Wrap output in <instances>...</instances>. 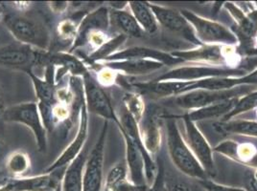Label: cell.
Returning <instances> with one entry per match:
<instances>
[{"label": "cell", "instance_id": "ab89813d", "mask_svg": "<svg viewBox=\"0 0 257 191\" xmlns=\"http://www.w3.org/2000/svg\"><path fill=\"white\" fill-rule=\"evenodd\" d=\"M7 107L5 106V102L3 98V94L0 89V142H3L5 136V112Z\"/></svg>", "mask_w": 257, "mask_h": 191}, {"label": "cell", "instance_id": "5bb4252c", "mask_svg": "<svg viewBox=\"0 0 257 191\" xmlns=\"http://www.w3.org/2000/svg\"><path fill=\"white\" fill-rule=\"evenodd\" d=\"M151 9L154 12L159 25L178 34L196 46L202 45L196 38L195 32L190 23L186 20L182 12L171 7L150 4Z\"/></svg>", "mask_w": 257, "mask_h": 191}, {"label": "cell", "instance_id": "83f0119b", "mask_svg": "<svg viewBox=\"0 0 257 191\" xmlns=\"http://www.w3.org/2000/svg\"><path fill=\"white\" fill-rule=\"evenodd\" d=\"M238 98H232L229 100L218 102L210 106L186 112L185 114L194 122L211 118H223L234 108Z\"/></svg>", "mask_w": 257, "mask_h": 191}, {"label": "cell", "instance_id": "b9f144b4", "mask_svg": "<svg viewBox=\"0 0 257 191\" xmlns=\"http://www.w3.org/2000/svg\"><path fill=\"white\" fill-rule=\"evenodd\" d=\"M168 191H196L191 186L184 182H177L168 186Z\"/></svg>", "mask_w": 257, "mask_h": 191}, {"label": "cell", "instance_id": "74e56055", "mask_svg": "<svg viewBox=\"0 0 257 191\" xmlns=\"http://www.w3.org/2000/svg\"><path fill=\"white\" fill-rule=\"evenodd\" d=\"M109 40L108 36L106 32L102 31H95V32H90L87 36V42L86 43L89 44V46L92 48L93 52L99 49L102 45H104Z\"/></svg>", "mask_w": 257, "mask_h": 191}, {"label": "cell", "instance_id": "484cf974", "mask_svg": "<svg viewBox=\"0 0 257 191\" xmlns=\"http://www.w3.org/2000/svg\"><path fill=\"white\" fill-rule=\"evenodd\" d=\"M148 186H137L128 178V168L124 162L115 164L107 173L105 191H147Z\"/></svg>", "mask_w": 257, "mask_h": 191}, {"label": "cell", "instance_id": "3957f363", "mask_svg": "<svg viewBox=\"0 0 257 191\" xmlns=\"http://www.w3.org/2000/svg\"><path fill=\"white\" fill-rule=\"evenodd\" d=\"M3 22L18 42L29 45L40 51H48L51 38L43 22L22 14H8Z\"/></svg>", "mask_w": 257, "mask_h": 191}, {"label": "cell", "instance_id": "9a60e30c", "mask_svg": "<svg viewBox=\"0 0 257 191\" xmlns=\"http://www.w3.org/2000/svg\"><path fill=\"white\" fill-rule=\"evenodd\" d=\"M110 25L109 9L106 6H100L99 8L86 14L80 22L75 40L69 48L68 53H73L80 47L86 44L87 36L90 32L95 31L107 32Z\"/></svg>", "mask_w": 257, "mask_h": 191}, {"label": "cell", "instance_id": "ffe728a7", "mask_svg": "<svg viewBox=\"0 0 257 191\" xmlns=\"http://www.w3.org/2000/svg\"><path fill=\"white\" fill-rule=\"evenodd\" d=\"M155 60L161 64L170 66L182 64V60L174 56L171 53L163 52L161 50L153 49L143 46H133L127 49L117 51L116 53L108 56L104 62H118V60Z\"/></svg>", "mask_w": 257, "mask_h": 191}, {"label": "cell", "instance_id": "e575fe53", "mask_svg": "<svg viewBox=\"0 0 257 191\" xmlns=\"http://www.w3.org/2000/svg\"><path fill=\"white\" fill-rule=\"evenodd\" d=\"M79 24L80 23L71 16L59 22L57 26V36L59 40L62 42L71 43L72 45L75 40Z\"/></svg>", "mask_w": 257, "mask_h": 191}, {"label": "cell", "instance_id": "f6af8a7d", "mask_svg": "<svg viewBox=\"0 0 257 191\" xmlns=\"http://www.w3.org/2000/svg\"><path fill=\"white\" fill-rule=\"evenodd\" d=\"M0 191H13L12 190L11 186L10 184L7 182L6 184L0 186Z\"/></svg>", "mask_w": 257, "mask_h": 191}, {"label": "cell", "instance_id": "2e32d148", "mask_svg": "<svg viewBox=\"0 0 257 191\" xmlns=\"http://www.w3.org/2000/svg\"><path fill=\"white\" fill-rule=\"evenodd\" d=\"M87 132H88V111L86 108V100L84 98L80 107L79 128L77 130L76 138L65 148L64 152L62 153V155L46 170L45 173H50L54 170L67 166L73 160L75 159L85 148V144L87 138Z\"/></svg>", "mask_w": 257, "mask_h": 191}, {"label": "cell", "instance_id": "60d3db41", "mask_svg": "<svg viewBox=\"0 0 257 191\" xmlns=\"http://www.w3.org/2000/svg\"><path fill=\"white\" fill-rule=\"evenodd\" d=\"M49 7L55 14H63L69 7V2L66 1H53L49 2Z\"/></svg>", "mask_w": 257, "mask_h": 191}, {"label": "cell", "instance_id": "6da1fadb", "mask_svg": "<svg viewBox=\"0 0 257 191\" xmlns=\"http://www.w3.org/2000/svg\"><path fill=\"white\" fill-rule=\"evenodd\" d=\"M162 118L166 120L167 148L170 159L175 166L184 175L193 179L198 180L209 179L204 168L194 156L191 149L186 144L178 126L177 120L173 117V115L164 116Z\"/></svg>", "mask_w": 257, "mask_h": 191}, {"label": "cell", "instance_id": "f1b7e54d", "mask_svg": "<svg viewBox=\"0 0 257 191\" xmlns=\"http://www.w3.org/2000/svg\"><path fill=\"white\" fill-rule=\"evenodd\" d=\"M110 24L116 27L122 34H125L127 38H143L146 34L140 27L139 22L135 18L131 11L125 10H110Z\"/></svg>", "mask_w": 257, "mask_h": 191}, {"label": "cell", "instance_id": "f35d334b", "mask_svg": "<svg viewBox=\"0 0 257 191\" xmlns=\"http://www.w3.org/2000/svg\"><path fill=\"white\" fill-rule=\"evenodd\" d=\"M147 191H168V186L166 184L165 174H164L162 166H159L157 176L153 182V184L149 186V188Z\"/></svg>", "mask_w": 257, "mask_h": 191}, {"label": "cell", "instance_id": "bcb514c9", "mask_svg": "<svg viewBox=\"0 0 257 191\" xmlns=\"http://www.w3.org/2000/svg\"><path fill=\"white\" fill-rule=\"evenodd\" d=\"M253 45H254V49L257 50V34L256 36H255V38H254V42H253Z\"/></svg>", "mask_w": 257, "mask_h": 191}, {"label": "cell", "instance_id": "cb8c5ba5", "mask_svg": "<svg viewBox=\"0 0 257 191\" xmlns=\"http://www.w3.org/2000/svg\"><path fill=\"white\" fill-rule=\"evenodd\" d=\"M89 154L87 146L65 168L62 180V191H83L84 170Z\"/></svg>", "mask_w": 257, "mask_h": 191}, {"label": "cell", "instance_id": "8992f818", "mask_svg": "<svg viewBox=\"0 0 257 191\" xmlns=\"http://www.w3.org/2000/svg\"><path fill=\"white\" fill-rule=\"evenodd\" d=\"M6 122H18L32 130L38 148L45 152L47 148L46 129L43 126L38 104L25 102L7 107L5 112Z\"/></svg>", "mask_w": 257, "mask_h": 191}, {"label": "cell", "instance_id": "7402d4cb", "mask_svg": "<svg viewBox=\"0 0 257 191\" xmlns=\"http://www.w3.org/2000/svg\"><path fill=\"white\" fill-rule=\"evenodd\" d=\"M98 65L107 67L118 72L119 74L127 76H142L154 73L161 70L165 65L159 62L148 60H118V62H102Z\"/></svg>", "mask_w": 257, "mask_h": 191}, {"label": "cell", "instance_id": "d590c367", "mask_svg": "<svg viewBox=\"0 0 257 191\" xmlns=\"http://www.w3.org/2000/svg\"><path fill=\"white\" fill-rule=\"evenodd\" d=\"M91 66L96 68V80L102 87H109L115 84L117 82L119 73L107 67L100 66L98 64H92Z\"/></svg>", "mask_w": 257, "mask_h": 191}, {"label": "cell", "instance_id": "ac0fdd59", "mask_svg": "<svg viewBox=\"0 0 257 191\" xmlns=\"http://www.w3.org/2000/svg\"><path fill=\"white\" fill-rule=\"evenodd\" d=\"M133 86L148 95L159 98H171L177 96L197 89V82H177V80H157L145 82H135Z\"/></svg>", "mask_w": 257, "mask_h": 191}, {"label": "cell", "instance_id": "9c48e42d", "mask_svg": "<svg viewBox=\"0 0 257 191\" xmlns=\"http://www.w3.org/2000/svg\"><path fill=\"white\" fill-rule=\"evenodd\" d=\"M175 118H182L185 128V137L184 140L188 144L189 148L194 154V156L199 160V162L204 168L208 178L214 177L216 175L214 158H213V148L210 146L208 140L204 137V134L197 126L196 122H192L184 113L181 116H174Z\"/></svg>", "mask_w": 257, "mask_h": 191}, {"label": "cell", "instance_id": "1f68e13d", "mask_svg": "<svg viewBox=\"0 0 257 191\" xmlns=\"http://www.w3.org/2000/svg\"><path fill=\"white\" fill-rule=\"evenodd\" d=\"M30 158L29 156L21 150H17L11 153L6 160V170L18 178L27 172L30 168Z\"/></svg>", "mask_w": 257, "mask_h": 191}, {"label": "cell", "instance_id": "d6986e66", "mask_svg": "<svg viewBox=\"0 0 257 191\" xmlns=\"http://www.w3.org/2000/svg\"><path fill=\"white\" fill-rule=\"evenodd\" d=\"M66 166L29 178H13L8 180L13 191H54L61 184Z\"/></svg>", "mask_w": 257, "mask_h": 191}, {"label": "cell", "instance_id": "8d00e7d4", "mask_svg": "<svg viewBox=\"0 0 257 191\" xmlns=\"http://www.w3.org/2000/svg\"><path fill=\"white\" fill-rule=\"evenodd\" d=\"M199 184L205 191H247L246 190H244V188H239L221 184H218V182H216L214 180H211L210 179L199 180Z\"/></svg>", "mask_w": 257, "mask_h": 191}, {"label": "cell", "instance_id": "8fae6325", "mask_svg": "<svg viewBox=\"0 0 257 191\" xmlns=\"http://www.w3.org/2000/svg\"><path fill=\"white\" fill-rule=\"evenodd\" d=\"M82 78L87 111L105 118L107 122L112 120L117 124L119 118L104 87L97 82L96 78L90 72Z\"/></svg>", "mask_w": 257, "mask_h": 191}, {"label": "cell", "instance_id": "681fc988", "mask_svg": "<svg viewBox=\"0 0 257 191\" xmlns=\"http://www.w3.org/2000/svg\"><path fill=\"white\" fill-rule=\"evenodd\" d=\"M55 190H54V191H55Z\"/></svg>", "mask_w": 257, "mask_h": 191}, {"label": "cell", "instance_id": "603a6c76", "mask_svg": "<svg viewBox=\"0 0 257 191\" xmlns=\"http://www.w3.org/2000/svg\"><path fill=\"white\" fill-rule=\"evenodd\" d=\"M126 146V166L130 174V180L137 186H148L145 177L144 158L140 149L128 138V135L121 132Z\"/></svg>", "mask_w": 257, "mask_h": 191}, {"label": "cell", "instance_id": "44dd1931", "mask_svg": "<svg viewBox=\"0 0 257 191\" xmlns=\"http://www.w3.org/2000/svg\"><path fill=\"white\" fill-rule=\"evenodd\" d=\"M158 110L154 107H146L144 117L140 122V129L141 138L144 146L152 156L156 155L161 146L162 132L161 118Z\"/></svg>", "mask_w": 257, "mask_h": 191}, {"label": "cell", "instance_id": "7c38bea8", "mask_svg": "<svg viewBox=\"0 0 257 191\" xmlns=\"http://www.w3.org/2000/svg\"><path fill=\"white\" fill-rule=\"evenodd\" d=\"M42 51L21 42L0 46V66L22 70L27 73L39 66Z\"/></svg>", "mask_w": 257, "mask_h": 191}, {"label": "cell", "instance_id": "d4e9b609", "mask_svg": "<svg viewBox=\"0 0 257 191\" xmlns=\"http://www.w3.org/2000/svg\"><path fill=\"white\" fill-rule=\"evenodd\" d=\"M47 62L53 66H59L61 73L65 74H70L73 76L83 78L89 73V69L86 64L73 54L68 52H57V53H47Z\"/></svg>", "mask_w": 257, "mask_h": 191}, {"label": "cell", "instance_id": "4dcf8cb0", "mask_svg": "<svg viewBox=\"0 0 257 191\" xmlns=\"http://www.w3.org/2000/svg\"><path fill=\"white\" fill-rule=\"evenodd\" d=\"M127 38H128L122 34H119L116 36L109 38L104 45H102L99 49H97L87 56L88 64L92 65L106 60L108 56L117 52L118 48L123 45Z\"/></svg>", "mask_w": 257, "mask_h": 191}, {"label": "cell", "instance_id": "836d02e7", "mask_svg": "<svg viewBox=\"0 0 257 191\" xmlns=\"http://www.w3.org/2000/svg\"><path fill=\"white\" fill-rule=\"evenodd\" d=\"M257 108V89L238 98L234 108L222 120H229L241 114Z\"/></svg>", "mask_w": 257, "mask_h": 191}, {"label": "cell", "instance_id": "c3c4849f", "mask_svg": "<svg viewBox=\"0 0 257 191\" xmlns=\"http://www.w3.org/2000/svg\"><path fill=\"white\" fill-rule=\"evenodd\" d=\"M255 110H256V111H255V112H256V120H257V108H256V109H255Z\"/></svg>", "mask_w": 257, "mask_h": 191}, {"label": "cell", "instance_id": "e0dca14e", "mask_svg": "<svg viewBox=\"0 0 257 191\" xmlns=\"http://www.w3.org/2000/svg\"><path fill=\"white\" fill-rule=\"evenodd\" d=\"M213 152L221 154L239 164L256 170L257 148L248 142L225 140L213 148Z\"/></svg>", "mask_w": 257, "mask_h": 191}, {"label": "cell", "instance_id": "7a4b0ae2", "mask_svg": "<svg viewBox=\"0 0 257 191\" xmlns=\"http://www.w3.org/2000/svg\"><path fill=\"white\" fill-rule=\"evenodd\" d=\"M171 54L182 60V62L226 69H239L242 62V56L237 47L231 45L202 44L193 49L175 51Z\"/></svg>", "mask_w": 257, "mask_h": 191}, {"label": "cell", "instance_id": "f546056e", "mask_svg": "<svg viewBox=\"0 0 257 191\" xmlns=\"http://www.w3.org/2000/svg\"><path fill=\"white\" fill-rule=\"evenodd\" d=\"M128 9L145 34H155L159 31L160 25L151 9L150 3L142 1H130Z\"/></svg>", "mask_w": 257, "mask_h": 191}, {"label": "cell", "instance_id": "7bdbcfd3", "mask_svg": "<svg viewBox=\"0 0 257 191\" xmlns=\"http://www.w3.org/2000/svg\"><path fill=\"white\" fill-rule=\"evenodd\" d=\"M247 191H257V168L254 170L247 182Z\"/></svg>", "mask_w": 257, "mask_h": 191}, {"label": "cell", "instance_id": "ba28073f", "mask_svg": "<svg viewBox=\"0 0 257 191\" xmlns=\"http://www.w3.org/2000/svg\"><path fill=\"white\" fill-rule=\"evenodd\" d=\"M224 8L235 22V28L231 31L240 48L247 53L256 52L253 42L257 34V8L245 12L233 2H225Z\"/></svg>", "mask_w": 257, "mask_h": 191}, {"label": "cell", "instance_id": "277c9868", "mask_svg": "<svg viewBox=\"0 0 257 191\" xmlns=\"http://www.w3.org/2000/svg\"><path fill=\"white\" fill-rule=\"evenodd\" d=\"M182 14L190 23L196 38L204 45H231L236 46L238 40L234 32L224 24L205 18L192 11L182 10Z\"/></svg>", "mask_w": 257, "mask_h": 191}, {"label": "cell", "instance_id": "ee69618b", "mask_svg": "<svg viewBox=\"0 0 257 191\" xmlns=\"http://www.w3.org/2000/svg\"><path fill=\"white\" fill-rule=\"evenodd\" d=\"M30 2H15L14 5L17 9H19V11H25L27 10V8L30 7Z\"/></svg>", "mask_w": 257, "mask_h": 191}, {"label": "cell", "instance_id": "7dc6e473", "mask_svg": "<svg viewBox=\"0 0 257 191\" xmlns=\"http://www.w3.org/2000/svg\"><path fill=\"white\" fill-rule=\"evenodd\" d=\"M3 18H4V16H3V14H2V12L0 10V22L3 20Z\"/></svg>", "mask_w": 257, "mask_h": 191}, {"label": "cell", "instance_id": "4316f807", "mask_svg": "<svg viewBox=\"0 0 257 191\" xmlns=\"http://www.w3.org/2000/svg\"><path fill=\"white\" fill-rule=\"evenodd\" d=\"M215 131L222 135H240L257 138V120H229L217 122L213 124Z\"/></svg>", "mask_w": 257, "mask_h": 191}, {"label": "cell", "instance_id": "4fadbf2b", "mask_svg": "<svg viewBox=\"0 0 257 191\" xmlns=\"http://www.w3.org/2000/svg\"><path fill=\"white\" fill-rule=\"evenodd\" d=\"M118 118H119V122L116 126L119 128L120 132H124L125 134H127L128 138L134 142V144L141 151L144 158V164H145L146 182L148 186L149 184H152L157 176L159 166H157L156 162L153 159V156L148 152V150L144 146V142L142 140L141 134H140V124L128 114V111L126 110V108L123 104L121 106V112Z\"/></svg>", "mask_w": 257, "mask_h": 191}, {"label": "cell", "instance_id": "5b68a950", "mask_svg": "<svg viewBox=\"0 0 257 191\" xmlns=\"http://www.w3.org/2000/svg\"><path fill=\"white\" fill-rule=\"evenodd\" d=\"M246 85L239 86L229 90H206V89H196L182 95L168 98V102L173 106L179 107L187 112L203 107L210 106L215 102L229 100L232 98H241L242 96L249 93V89L244 88Z\"/></svg>", "mask_w": 257, "mask_h": 191}, {"label": "cell", "instance_id": "d6a6232c", "mask_svg": "<svg viewBox=\"0 0 257 191\" xmlns=\"http://www.w3.org/2000/svg\"><path fill=\"white\" fill-rule=\"evenodd\" d=\"M123 106L128 114L140 124L146 111V106L142 96L138 92H130L125 94L123 98Z\"/></svg>", "mask_w": 257, "mask_h": 191}, {"label": "cell", "instance_id": "30bf717a", "mask_svg": "<svg viewBox=\"0 0 257 191\" xmlns=\"http://www.w3.org/2000/svg\"><path fill=\"white\" fill-rule=\"evenodd\" d=\"M108 122L104 120V124L100 136L97 140L94 146L89 152L86 160L84 180H83V191H101L104 176V155L105 144L107 138Z\"/></svg>", "mask_w": 257, "mask_h": 191}, {"label": "cell", "instance_id": "52a82bcc", "mask_svg": "<svg viewBox=\"0 0 257 191\" xmlns=\"http://www.w3.org/2000/svg\"><path fill=\"white\" fill-rule=\"evenodd\" d=\"M243 69H226L205 65L189 64L176 67L161 74L157 80H177V82H198L207 78L242 76H245Z\"/></svg>", "mask_w": 257, "mask_h": 191}]
</instances>
